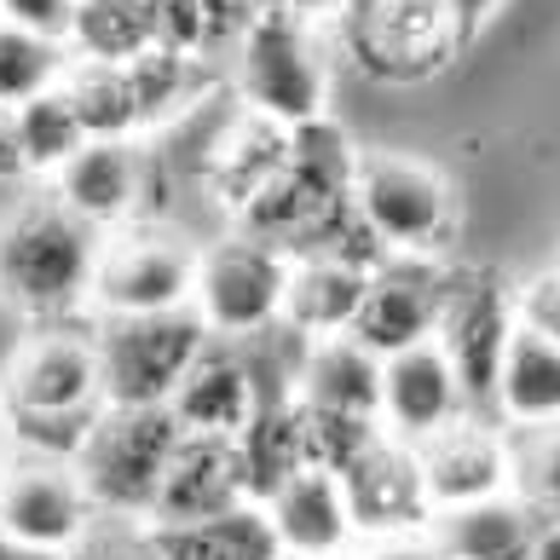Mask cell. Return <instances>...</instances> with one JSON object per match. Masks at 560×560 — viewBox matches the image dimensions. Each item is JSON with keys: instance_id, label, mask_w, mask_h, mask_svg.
Masks as SVG:
<instances>
[{"instance_id": "40", "label": "cell", "mask_w": 560, "mask_h": 560, "mask_svg": "<svg viewBox=\"0 0 560 560\" xmlns=\"http://www.w3.org/2000/svg\"><path fill=\"white\" fill-rule=\"evenodd\" d=\"M260 7H283V12H301V18H336L347 0H260Z\"/></svg>"}, {"instance_id": "41", "label": "cell", "mask_w": 560, "mask_h": 560, "mask_svg": "<svg viewBox=\"0 0 560 560\" xmlns=\"http://www.w3.org/2000/svg\"><path fill=\"white\" fill-rule=\"evenodd\" d=\"M0 560H70V555H47V549H30V544H12V537L0 532Z\"/></svg>"}, {"instance_id": "11", "label": "cell", "mask_w": 560, "mask_h": 560, "mask_svg": "<svg viewBox=\"0 0 560 560\" xmlns=\"http://www.w3.org/2000/svg\"><path fill=\"white\" fill-rule=\"evenodd\" d=\"M445 283H451V266H440V260L387 255L364 283V301H359V318H352L347 341H359L370 359H393L405 347L433 341L440 306H445Z\"/></svg>"}, {"instance_id": "18", "label": "cell", "mask_w": 560, "mask_h": 560, "mask_svg": "<svg viewBox=\"0 0 560 560\" xmlns=\"http://www.w3.org/2000/svg\"><path fill=\"white\" fill-rule=\"evenodd\" d=\"M52 197L88 225H98V232L128 225L133 202H139V151H133V139H88L65 168L52 174Z\"/></svg>"}, {"instance_id": "27", "label": "cell", "mask_w": 560, "mask_h": 560, "mask_svg": "<svg viewBox=\"0 0 560 560\" xmlns=\"http://www.w3.org/2000/svg\"><path fill=\"white\" fill-rule=\"evenodd\" d=\"M128 88H133L139 128H168L174 116H185L202 93L214 88V70H209V58H197V52L144 47L128 65Z\"/></svg>"}, {"instance_id": "36", "label": "cell", "mask_w": 560, "mask_h": 560, "mask_svg": "<svg viewBox=\"0 0 560 560\" xmlns=\"http://www.w3.org/2000/svg\"><path fill=\"white\" fill-rule=\"evenodd\" d=\"M70 18H75V0H0V24L35 30L52 40L70 35Z\"/></svg>"}, {"instance_id": "17", "label": "cell", "mask_w": 560, "mask_h": 560, "mask_svg": "<svg viewBox=\"0 0 560 560\" xmlns=\"http://www.w3.org/2000/svg\"><path fill=\"white\" fill-rule=\"evenodd\" d=\"M243 497V474H237V440H214V433H179V451L168 474H162L156 509L144 526H179V521H202L220 514Z\"/></svg>"}, {"instance_id": "16", "label": "cell", "mask_w": 560, "mask_h": 560, "mask_svg": "<svg viewBox=\"0 0 560 560\" xmlns=\"http://www.w3.org/2000/svg\"><path fill=\"white\" fill-rule=\"evenodd\" d=\"M266 521H272L283 560H341L352 549V514H347V491L329 468H301L266 497Z\"/></svg>"}, {"instance_id": "37", "label": "cell", "mask_w": 560, "mask_h": 560, "mask_svg": "<svg viewBox=\"0 0 560 560\" xmlns=\"http://www.w3.org/2000/svg\"><path fill=\"white\" fill-rule=\"evenodd\" d=\"M364 560H445V555L433 549L428 532H410V537H382V544L370 549Z\"/></svg>"}, {"instance_id": "14", "label": "cell", "mask_w": 560, "mask_h": 560, "mask_svg": "<svg viewBox=\"0 0 560 560\" xmlns=\"http://www.w3.org/2000/svg\"><path fill=\"white\" fill-rule=\"evenodd\" d=\"M456 417H468V399L456 387V370L440 341L382 359V433H393L399 445H422Z\"/></svg>"}, {"instance_id": "39", "label": "cell", "mask_w": 560, "mask_h": 560, "mask_svg": "<svg viewBox=\"0 0 560 560\" xmlns=\"http://www.w3.org/2000/svg\"><path fill=\"white\" fill-rule=\"evenodd\" d=\"M0 179H24L18 168V144H12V110L0 105Z\"/></svg>"}, {"instance_id": "4", "label": "cell", "mask_w": 560, "mask_h": 560, "mask_svg": "<svg viewBox=\"0 0 560 560\" xmlns=\"http://www.w3.org/2000/svg\"><path fill=\"white\" fill-rule=\"evenodd\" d=\"M237 93L248 110L278 121V128H301V121L324 116L329 70H324V47L313 35V18L283 12V7H260L255 24L237 40Z\"/></svg>"}, {"instance_id": "38", "label": "cell", "mask_w": 560, "mask_h": 560, "mask_svg": "<svg viewBox=\"0 0 560 560\" xmlns=\"http://www.w3.org/2000/svg\"><path fill=\"white\" fill-rule=\"evenodd\" d=\"M497 7H503V0H451V18H456V35H463V47L491 24V12H497Z\"/></svg>"}, {"instance_id": "24", "label": "cell", "mask_w": 560, "mask_h": 560, "mask_svg": "<svg viewBox=\"0 0 560 560\" xmlns=\"http://www.w3.org/2000/svg\"><path fill=\"white\" fill-rule=\"evenodd\" d=\"M491 417L509 422L514 433L560 422V347L555 341H544V336H532V329L514 324L503 370H497Z\"/></svg>"}, {"instance_id": "29", "label": "cell", "mask_w": 560, "mask_h": 560, "mask_svg": "<svg viewBox=\"0 0 560 560\" xmlns=\"http://www.w3.org/2000/svg\"><path fill=\"white\" fill-rule=\"evenodd\" d=\"M352 168H359V151L347 144V133L329 116H313L301 128H289V162L283 179L306 191L313 202H347L352 197Z\"/></svg>"}, {"instance_id": "10", "label": "cell", "mask_w": 560, "mask_h": 560, "mask_svg": "<svg viewBox=\"0 0 560 560\" xmlns=\"http://www.w3.org/2000/svg\"><path fill=\"white\" fill-rule=\"evenodd\" d=\"M98 521L88 503L75 463L58 456H35V451H12L0 468V532L12 544L47 549V555H70L88 526Z\"/></svg>"}, {"instance_id": "28", "label": "cell", "mask_w": 560, "mask_h": 560, "mask_svg": "<svg viewBox=\"0 0 560 560\" xmlns=\"http://www.w3.org/2000/svg\"><path fill=\"white\" fill-rule=\"evenodd\" d=\"M58 93L70 98V110L88 139H133L139 133V110H133V88H128V65H98V58H75L58 81Z\"/></svg>"}, {"instance_id": "3", "label": "cell", "mask_w": 560, "mask_h": 560, "mask_svg": "<svg viewBox=\"0 0 560 560\" xmlns=\"http://www.w3.org/2000/svg\"><path fill=\"white\" fill-rule=\"evenodd\" d=\"M179 422L168 405L151 410H98L88 445L75 451V474L88 486L93 514L105 521H151L162 474L179 451Z\"/></svg>"}, {"instance_id": "21", "label": "cell", "mask_w": 560, "mask_h": 560, "mask_svg": "<svg viewBox=\"0 0 560 560\" xmlns=\"http://www.w3.org/2000/svg\"><path fill=\"white\" fill-rule=\"evenodd\" d=\"M174 422L185 433H214V440H237L248 410H255V376H248V364L237 359L232 347L209 341L202 347V359L191 364V376L179 382V393L168 399Z\"/></svg>"}, {"instance_id": "5", "label": "cell", "mask_w": 560, "mask_h": 560, "mask_svg": "<svg viewBox=\"0 0 560 560\" xmlns=\"http://www.w3.org/2000/svg\"><path fill=\"white\" fill-rule=\"evenodd\" d=\"M336 30L352 65L393 88L440 75L463 52L451 0H347L336 12Z\"/></svg>"}, {"instance_id": "23", "label": "cell", "mask_w": 560, "mask_h": 560, "mask_svg": "<svg viewBox=\"0 0 560 560\" xmlns=\"http://www.w3.org/2000/svg\"><path fill=\"white\" fill-rule=\"evenodd\" d=\"M151 549L162 560H283V544L260 503H232L202 521H179V526H144Z\"/></svg>"}, {"instance_id": "32", "label": "cell", "mask_w": 560, "mask_h": 560, "mask_svg": "<svg viewBox=\"0 0 560 560\" xmlns=\"http://www.w3.org/2000/svg\"><path fill=\"white\" fill-rule=\"evenodd\" d=\"M70 70V47L52 35H35V30H18V24H0V105L18 110L30 98L52 93Z\"/></svg>"}, {"instance_id": "2", "label": "cell", "mask_w": 560, "mask_h": 560, "mask_svg": "<svg viewBox=\"0 0 560 560\" xmlns=\"http://www.w3.org/2000/svg\"><path fill=\"white\" fill-rule=\"evenodd\" d=\"M209 341H214L209 324H202L191 306L105 318V324H98V336H93V352H98V405H105V410L168 405Z\"/></svg>"}, {"instance_id": "20", "label": "cell", "mask_w": 560, "mask_h": 560, "mask_svg": "<svg viewBox=\"0 0 560 560\" xmlns=\"http://www.w3.org/2000/svg\"><path fill=\"white\" fill-rule=\"evenodd\" d=\"M313 468L306 463V428H301V405L295 393H260L255 387V410L237 433V474H243V497L266 503L289 474Z\"/></svg>"}, {"instance_id": "7", "label": "cell", "mask_w": 560, "mask_h": 560, "mask_svg": "<svg viewBox=\"0 0 560 560\" xmlns=\"http://www.w3.org/2000/svg\"><path fill=\"white\" fill-rule=\"evenodd\" d=\"M514 336V289L491 272V266H456L445 283L440 329L433 341L456 370V387L468 399V417H491L497 399V370Z\"/></svg>"}, {"instance_id": "13", "label": "cell", "mask_w": 560, "mask_h": 560, "mask_svg": "<svg viewBox=\"0 0 560 560\" xmlns=\"http://www.w3.org/2000/svg\"><path fill=\"white\" fill-rule=\"evenodd\" d=\"M422 468V491L433 514L440 509H463V503H486V497H503L514 480L509 463V433H497L486 417H456L451 428H440L433 440L410 445Z\"/></svg>"}, {"instance_id": "33", "label": "cell", "mask_w": 560, "mask_h": 560, "mask_svg": "<svg viewBox=\"0 0 560 560\" xmlns=\"http://www.w3.org/2000/svg\"><path fill=\"white\" fill-rule=\"evenodd\" d=\"M514 480L509 491L537 514V521H560V422L549 428H521L509 440Z\"/></svg>"}, {"instance_id": "15", "label": "cell", "mask_w": 560, "mask_h": 560, "mask_svg": "<svg viewBox=\"0 0 560 560\" xmlns=\"http://www.w3.org/2000/svg\"><path fill=\"white\" fill-rule=\"evenodd\" d=\"M7 410L18 417H58V410H105L98 405V352L88 336L47 329L12 359Z\"/></svg>"}, {"instance_id": "34", "label": "cell", "mask_w": 560, "mask_h": 560, "mask_svg": "<svg viewBox=\"0 0 560 560\" xmlns=\"http://www.w3.org/2000/svg\"><path fill=\"white\" fill-rule=\"evenodd\" d=\"M70 560H162L151 549V532H144L139 521H98L88 526V537L70 549Z\"/></svg>"}, {"instance_id": "22", "label": "cell", "mask_w": 560, "mask_h": 560, "mask_svg": "<svg viewBox=\"0 0 560 560\" xmlns=\"http://www.w3.org/2000/svg\"><path fill=\"white\" fill-rule=\"evenodd\" d=\"M295 399L324 417H359V422H382V359H370L359 341H313L301 359V382Z\"/></svg>"}, {"instance_id": "31", "label": "cell", "mask_w": 560, "mask_h": 560, "mask_svg": "<svg viewBox=\"0 0 560 560\" xmlns=\"http://www.w3.org/2000/svg\"><path fill=\"white\" fill-rule=\"evenodd\" d=\"M12 144H18V168L24 174H58L88 144V133H81L70 98L52 88L12 110Z\"/></svg>"}, {"instance_id": "42", "label": "cell", "mask_w": 560, "mask_h": 560, "mask_svg": "<svg viewBox=\"0 0 560 560\" xmlns=\"http://www.w3.org/2000/svg\"><path fill=\"white\" fill-rule=\"evenodd\" d=\"M537 560H560V521H544V537H537Z\"/></svg>"}, {"instance_id": "1", "label": "cell", "mask_w": 560, "mask_h": 560, "mask_svg": "<svg viewBox=\"0 0 560 560\" xmlns=\"http://www.w3.org/2000/svg\"><path fill=\"white\" fill-rule=\"evenodd\" d=\"M105 232L47 191L18 197L0 214V295L24 313H70L88 301Z\"/></svg>"}, {"instance_id": "43", "label": "cell", "mask_w": 560, "mask_h": 560, "mask_svg": "<svg viewBox=\"0 0 560 560\" xmlns=\"http://www.w3.org/2000/svg\"><path fill=\"white\" fill-rule=\"evenodd\" d=\"M12 456V417H7V393H0V468H7Z\"/></svg>"}, {"instance_id": "6", "label": "cell", "mask_w": 560, "mask_h": 560, "mask_svg": "<svg viewBox=\"0 0 560 560\" xmlns=\"http://www.w3.org/2000/svg\"><path fill=\"white\" fill-rule=\"evenodd\" d=\"M352 209L376 232L387 255H428L440 260V248L451 243L456 202L440 168H428L417 156L399 151H364L352 168Z\"/></svg>"}, {"instance_id": "19", "label": "cell", "mask_w": 560, "mask_h": 560, "mask_svg": "<svg viewBox=\"0 0 560 560\" xmlns=\"http://www.w3.org/2000/svg\"><path fill=\"white\" fill-rule=\"evenodd\" d=\"M428 537L445 560H537L544 521L514 491L486 497V503L440 509L428 521Z\"/></svg>"}, {"instance_id": "30", "label": "cell", "mask_w": 560, "mask_h": 560, "mask_svg": "<svg viewBox=\"0 0 560 560\" xmlns=\"http://www.w3.org/2000/svg\"><path fill=\"white\" fill-rule=\"evenodd\" d=\"M65 47L98 65H133L151 47V7L144 0H75Z\"/></svg>"}, {"instance_id": "12", "label": "cell", "mask_w": 560, "mask_h": 560, "mask_svg": "<svg viewBox=\"0 0 560 560\" xmlns=\"http://www.w3.org/2000/svg\"><path fill=\"white\" fill-rule=\"evenodd\" d=\"M336 480L347 491L352 532L370 537V544H382V537L428 532V521H433V503H428V491H422L417 451L399 445L393 433H376V440L352 456Z\"/></svg>"}, {"instance_id": "9", "label": "cell", "mask_w": 560, "mask_h": 560, "mask_svg": "<svg viewBox=\"0 0 560 560\" xmlns=\"http://www.w3.org/2000/svg\"><path fill=\"white\" fill-rule=\"evenodd\" d=\"M191 278H197V255L174 232H156V225H116V232H105V243H98L88 301L105 318L174 313V306H191Z\"/></svg>"}, {"instance_id": "25", "label": "cell", "mask_w": 560, "mask_h": 560, "mask_svg": "<svg viewBox=\"0 0 560 560\" xmlns=\"http://www.w3.org/2000/svg\"><path fill=\"white\" fill-rule=\"evenodd\" d=\"M370 272L341 260H289V289H283V318L306 341H336L352 329L364 301Z\"/></svg>"}, {"instance_id": "8", "label": "cell", "mask_w": 560, "mask_h": 560, "mask_svg": "<svg viewBox=\"0 0 560 560\" xmlns=\"http://www.w3.org/2000/svg\"><path fill=\"white\" fill-rule=\"evenodd\" d=\"M283 289L289 255L248 232H232L197 255L191 313L209 324V336H255V329L283 318Z\"/></svg>"}, {"instance_id": "35", "label": "cell", "mask_w": 560, "mask_h": 560, "mask_svg": "<svg viewBox=\"0 0 560 560\" xmlns=\"http://www.w3.org/2000/svg\"><path fill=\"white\" fill-rule=\"evenodd\" d=\"M514 324L560 347V266H549V272H537L532 283L514 289Z\"/></svg>"}, {"instance_id": "26", "label": "cell", "mask_w": 560, "mask_h": 560, "mask_svg": "<svg viewBox=\"0 0 560 560\" xmlns=\"http://www.w3.org/2000/svg\"><path fill=\"white\" fill-rule=\"evenodd\" d=\"M283 162H289V128H278V121H266V116L248 110V116L232 121V128H225V139L214 144L209 185H214V197L225 202V209L243 214L248 202H255L266 185L283 174Z\"/></svg>"}]
</instances>
